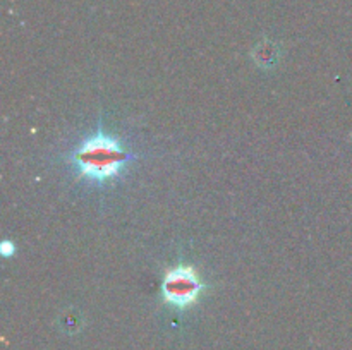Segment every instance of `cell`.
<instances>
[{"mask_svg":"<svg viewBox=\"0 0 352 350\" xmlns=\"http://www.w3.org/2000/svg\"><path fill=\"white\" fill-rule=\"evenodd\" d=\"M254 60L260 67H274L278 60V51L277 45H274L272 41H265V43L258 45L256 50L253 51Z\"/></svg>","mask_w":352,"mask_h":350,"instance_id":"cell-3","label":"cell"},{"mask_svg":"<svg viewBox=\"0 0 352 350\" xmlns=\"http://www.w3.org/2000/svg\"><path fill=\"white\" fill-rule=\"evenodd\" d=\"M206 283L189 264H177L165 271L160 285L162 301L177 311H188L198 304Z\"/></svg>","mask_w":352,"mask_h":350,"instance_id":"cell-2","label":"cell"},{"mask_svg":"<svg viewBox=\"0 0 352 350\" xmlns=\"http://www.w3.org/2000/svg\"><path fill=\"white\" fill-rule=\"evenodd\" d=\"M129 158L119 141L98 132L72 153V165L81 177L102 184L119 177Z\"/></svg>","mask_w":352,"mask_h":350,"instance_id":"cell-1","label":"cell"},{"mask_svg":"<svg viewBox=\"0 0 352 350\" xmlns=\"http://www.w3.org/2000/svg\"><path fill=\"white\" fill-rule=\"evenodd\" d=\"M0 250H2V254L6 257H10L16 253V247H14V244L9 242V240H3V242L0 244Z\"/></svg>","mask_w":352,"mask_h":350,"instance_id":"cell-4","label":"cell"}]
</instances>
